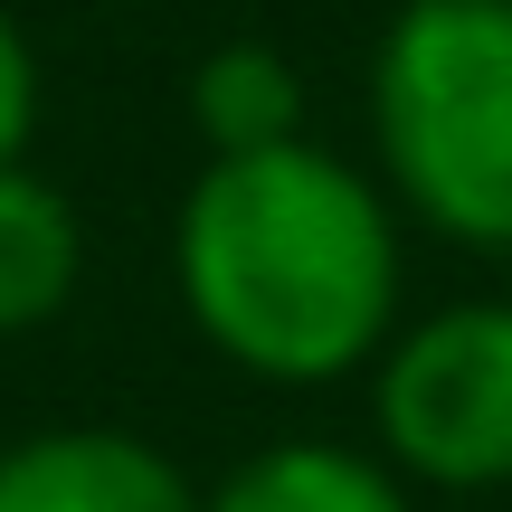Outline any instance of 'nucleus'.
Returning a JSON list of instances; mask_svg holds the SVG:
<instances>
[{"label": "nucleus", "mask_w": 512, "mask_h": 512, "mask_svg": "<svg viewBox=\"0 0 512 512\" xmlns=\"http://www.w3.org/2000/svg\"><path fill=\"white\" fill-rule=\"evenodd\" d=\"M190 323L256 380H342L399 332V209L323 143L200 162L171 228Z\"/></svg>", "instance_id": "1"}, {"label": "nucleus", "mask_w": 512, "mask_h": 512, "mask_svg": "<svg viewBox=\"0 0 512 512\" xmlns=\"http://www.w3.org/2000/svg\"><path fill=\"white\" fill-rule=\"evenodd\" d=\"M370 133L408 219L512 256V0H399L370 57Z\"/></svg>", "instance_id": "2"}, {"label": "nucleus", "mask_w": 512, "mask_h": 512, "mask_svg": "<svg viewBox=\"0 0 512 512\" xmlns=\"http://www.w3.org/2000/svg\"><path fill=\"white\" fill-rule=\"evenodd\" d=\"M380 465L418 494H494L512 484V304H437L389 332L370 370Z\"/></svg>", "instance_id": "3"}, {"label": "nucleus", "mask_w": 512, "mask_h": 512, "mask_svg": "<svg viewBox=\"0 0 512 512\" xmlns=\"http://www.w3.org/2000/svg\"><path fill=\"white\" fill-rule=\"evenodd\" d=\"M0 512H200V484L124 427H48L0 446Z\"/></svg>", "instance_id": "4"}, {"label": "nucleus", "mask_w": 512, "mask_h": 512, "mask_svg": "<svg viewBox=\"0 0 512 512\" xmlns=\"http://www.w3.org/2000/svg\"><path fill=\"white\" fill-rule=\"evenodd\" d=\"M76 275H86V228H76L67 190L10 162L0 171V332L57 323L76 304Z\"/></svg>", "instance_id": "5"}, {"label": "nucleus", "mask_w": 512, "mask_h": 512, "mask_svg": "<svg viewBox=\"0 0 512 512\" xmlns=\"http://www.w3.org/2000/svg\"><path fill=\"white\" fill-rule=\"evenodd\" d=\"M200 512H418V494L361 446L285 437V446H256L219 494H200Z\"/></svg>", "instance_id": "6"}, {"label": "nucleus", "mask_w": 512, "mask_h": 512, "mask_svg": "<svg viewBox=\"0 0 512 512\" xmlns=\"http://www.w3.org/2000/svg\"><path fill=\"white\" fill-rule=\"evenodd\" d=\"M190 124H200L209 162L304 143V76H294L266 38H228V48H209L200 76H190Z\"/></svg>", "instance_id": "7"}, {"label": "nucleus", "mask_w": 512, "mask_h": 512, "mask_svg": "<svg viewBox=\"0 0 512 512\" xmlns=\"http://www.w3.org/2000/svg\"><path fill=\"white\" fill-rule=\"evenodd\" d=\"M29 133H38V57L19 38V19L0 10V171L29 162Z\"/></svg>", "instance_id": "8"}]
</instances>
